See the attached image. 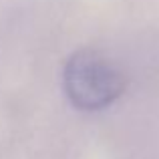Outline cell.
<instances>
[{"label": "cell", "instance_id": "cell-1", "mask_svg": "<svg viewBox=\"0 0 159 159\" xmlns=\"http://www.w3.org/2000/svg\"><path fill=\"white\" fill-rule=\"evenodd\" d=\"M123 70L93 48H79L65 61L62 87L70 105L79 111H101L123 95Z\"/></svg>", "mask_w": 159, "mask_h": 159}]
</instances>
